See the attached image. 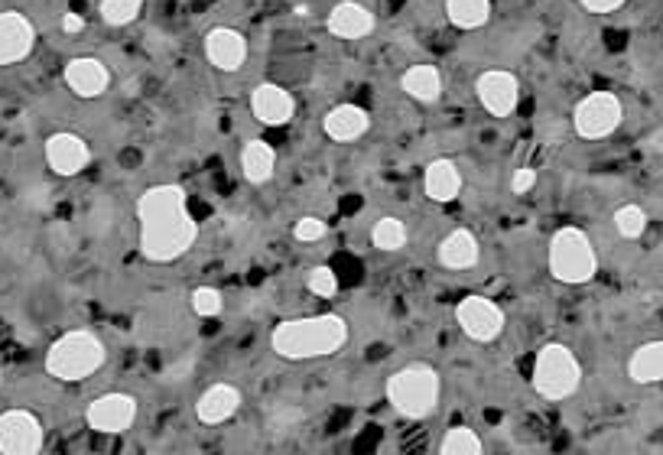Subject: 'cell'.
I'll return each instance as SVG.
<instances>
[{"label":"cell","mask_w":663,"mask_h":455,"mask_svg":"<svg viewBox=\"0 0 663 455\" xmlns=\"http://www.w3.org/2000/svg\"><path fill=\"white\" fill-rule=\"evenodd\" d=\"M140 218V251L153 264H169L195 244L199 225L186 208V189L176 182L153 186L137 202Z\"/></svg>","instance_id":"cell-1"},{"label":"cell","mask_w":663,"mask_h":455,"mask_svg":"<svg viewBox=\"0 0 663 455\" xmlns=\"http://www.w3.org/2000/svg\"><path fill=\"white\" fill-rule=\"evenodd\" d=\"M348 342V322L342 316H312V319H286L270 335V345L286 361L325 358L342 351Z\"/></svg>","instance_id":"cell-2"},{"label":"cell","mask_w":663,"mask_h":455,"mask_svg":"<svg viewBox=\"0 0 663 455\" xmlns=\"http://www.w3.org/2000/svg\"><path fill=\"white\" fill-rule=\"evenodd\" d=\"M387 400L407 420H426L439 403V374L429 364L416 361L387 377Z\"/></svg>","instance_id":"cell-3"},{"label":"cell","mask_w":663,"mask_h":455,"mask_svg":"<svg viewBox=\"0 0 663 455\" xmlns=\"http://www.w3.org/2000/svg\"><path fill=\"white\" fill-rule=\"evenodd\" d=\"M104 358H108V348H104L101 338L85 329H75L52 342L46 355V371L59 381H85L101 368Z\"/></svg>","instance_id":"cell-4"},{"label":"cell","mask_w":663,"mask_h":455,"mask_svg":"<svg viewBox=\"0 0 663 455\" xmlns=\"http://www.w3.org/2000/svg\"><path fill=\"white\" fill-rule=\"evenodd\" d=\"M598 270L595 247L582 228H559L550 241V273L559 283H589Z\"/></svg>","instance_id":"cell-5"},{"label":"cell","mask_w":663,"mask_h":455,"mask_svg":"<svg viewBox=\"0 0 663 455\" xmlns=\"http://www.w3.org/2000/svg\"><path fill=\"white\" fill-rule=\"evenodd\" d=\"M582 381V368L576 355L559 345V342H550L540 348L537 355V364H533V390L543 397V400H566L576 394V387Z\"/></svg>","instance_id":"cell-6"},{"label":"cell","mask_w":663,"mask_h":455,"mask_svg":"<svg viewBox=\"0 0 663 455\" xmlns=\"http://www.w3.org/2000/svg\"><path fill=\"white\" fill-rule=\"evenodd\" d=\"M624 117V108L618 95L611 91H592L589 98H582L576 104V114H572V127L582 140H605L618 130Z\"/></svg>","instance_id":"cell-7"},{"label":"cell","mask_w":663,"mask_h":455,"mask_svg":"<svg viewBox=\"0 0 663 455\" xmlns=\"http://www.w3.org/2000/svg\"><path fill=\"white\" fill-rule=\"evenodd\" d=\"M455 319H459L462 332L481 345L494 342L504 329V312L498 303H491L488 296H465L459 309H455Z\"/></svg>","instance_id":"cell-8"},{"label":"cell","mask_w":663,"mask_h":455,"mask_svg":"<svg viewBox=\"0 0 663 455\" xmlns=\"http://www.w3.org/2000/svg\"><path fill=\"white\" fill-rule=\"evenodd\" d=\"M43 449V423L30 410L0 413V452L4 455H36Z\"/></svg>","instance_id":"cell-9"},{"label":"cell","mask_w":663,"mask_h":455,"mask_svg":"<svg viewBox=\"0 0 663 455\" xmlns=\"http://www.w3.org/2000/svg\"><path fill=\"white\" fill-rule=\"evenodd\" d=\"M85 416L95 433H104V436L124 433V429H130L137 420V400L130 394H104L91 403Z\"/></svg>","instance_id":"cell-10"},{"label":"cell","mask_w":663,"mask_h":455,"mask_svg":"<svg viewBox=\"0 0 663 455\" xmlns=\"http://www.w3.org/2000/svg\"><path fill=\"white\" fill-rule=\"evenodd\" d=\"M475 91H478L481 108H485L488 114H494V117H507V114H514V108H517V98H520V85H517V78H514L511 72H501V69L478 75Z\"/></svg>","instance_id":"cell-11"},{"label":"cell","mask_w":663,"mask_h":455,"mask_svg":"<svg viewBox=\"0 0 663 455\" xmlns=\"http://www.w3.org/2000/svg\"><path fill=\"white\" fill-rule=\"evenodd\" d=\"M33 23L17 10L0 13V65H13L30 56L33 49Z\"/></svg>","instance_id":"cell-12"},{"label":"cell","mask_w":663,"mask_h":455,"mask_svg":"<svg viewBox=\"0 0 663 455\" xmlns=\"http://www.w3.org/2000/svg\"><path fill=\"white\" fill-rule=\"evenodd\" d=\"M88 160H91V150H88V143L82 137L65 134L62 130V134H52L46 140V163H49L52 173L75 176L88 166Z\"/></svg>","instance_id":"cell-13"},{"label":"cell","mask_w":663,"mask_h":455,"mask_svg":"<svg viewBox=\"0 0 663 455\" xmlns=\"http://www.w3.org/2000/svg\"><path fill=\"white\" fill-rule=\"evenodd\" d=\"M205 56L221 72H238L247 59V43L238 30L215 26V30H208V36H205Z\"/></svg>","instance_id":"cell-14"},{"label":"cell","mask_w":663,"mask_h":455,"mask_svg":"<svg viewBox=\"0 0 663 455\" xmlns=\"http://www.w3.org/2000/svg\"><path fill=\"white\" fill-rule=\"evenodd\" d=\"M251 111H254V117H257L260 124L280 127V124H286L293 117L296 101H293V95L286 88L273 85V82H264V85H257L251 91Z\"/></svg>","instance_id":"cell-15"},{"label":"cell","mask_w":663,"mask_h":455,"mask_svg":"<svg viewBox=\"0 0 663 455\" xmlns=\"http://www.w3.org/2000/svg\"><path fill=\"white\" fill-rule=\"evenodd\" d=\"M65 85H69L78 98H98L108 91L111 75L98 59L82 56V59H72L69 65H65Z\"/></svg>","instance_id":"cell-16"},{"label":"cell","mask_w":663,"mask_h":455,"mask_svg":"<svg viewBox=\"0 0 663 455\" xmlns=\"http://www.w3.org/2000/svg\"><path fill=\"white\" fill-rule=\"evenodd\" d=\"M241 407V390L234 384H212L205 390V394L199 397V403H195V416H199V423L205 426H218L225 423L228 416H234Z\"/></svg>","instance_id":"cell-17"},{"label":"cell","mask_w":663,"mask_h":455,"mask_svg":"<svg viewBox=\"0 0 663 455\" xmlns=\"http://www.w3.org/2000/svg\"><path fill=\"white\" fill-rule=\"evenodd\" d=\"M322 127L335 143H351V140L368 134L371 117L364 108H358V104H338V108H332L329 114H325Z\"/></svg>","instance_id":"cell-18"},{"label":"cell","mask_w":663,"mask_h":455,"mask_svg":"<svg viewBox=\"0 0 663 455\" xmlns=\"http://www.w3.org/2000/svg\"><path fill=\"white\" fill-rule=\"evenodd\" d=\"M325 26H329V33L338 36V39H364V36L374 33V13L358 7V4H351V0H345V4H338L329 13Z\"/></svg>","instance_id":"cell-19"},{"label":"cell","mask_w":663,"mask_h":455,"mask_svg":"<svg viewBox=\"0 0 663 455\" xmlns=\"http://www.w3.org/2000/svg\"><path fill=\"white\" fill-rule=\"evenodd\" d=\"M423 189L433 202H452L459 199L462 192V176H459V166L452 160H433L426 166V176H423Z\"/></svg>","instance_id":"cell-20"},{"label":"cell","mask_w":663,"mask_h":455,"mask_svg":"<svg viewBox=\"0 0 663 455\" xmlns=\"http://www.w3.org/2000/svg\"><path fill=\"white\" fill-rule=\"evenodd\" d=\"M439 264L446 270H472L478 264V241L472 231H452L446 241L439 244Z\"/></svg>","instance_id":"cell-21"},{"label":"cell","mask_w":663,"mask_h":455,"mask_svg":"<svg viewBox=\"0 0 663 455\" xmlns=\"http://www.w3.org/2000/svg\"><path fill=\"white\" fill-rule=\"evenodd\" d=\"M400 88L407 91L413 101L420 104H433L442 95V75L436 65H410L400 78Z\"/></svg>","instance_id":"cell-22"},{"label":"cell","mask_w":663,"mask_h":455,"mask_svg":"<svg viewBox=\"0 0 663 455\" xmlns=\"http://www.w3.org/2000/svg\"><path fill=\"white\" fill-rule=\"evenodd\" d=\"M241 169L247 182L260 186V182H267L273 176V169H277V153H273L267 140H247L241 150Z\"/></svg>","instance_id":"cell-23"},{"label":"cell","mask_w":663,"mask_h":455,"mask_svg":"<svg viewBox=\"0 0 663 455\" xmlns=\"http://www.w3.org/2000/svg\"><path fill=\"white\" fill-rule=\"evenodd\" d=\"M628 374L637 384H657L663 381V338L660 342H647L631 355Z\"/></svg>","instance_id":"cell-24"},{"label":"cell","mask_w":663,"mask_h":455,"mask_svg":"<svg viewBox=\"0 0 663 455\" xmlns=\"http://www.w3.org/2000/svg\"><path fill=\"white\" fill-rule=\"evenodd\" d=\"M446 17L459 30H478L491 17V0H446Z\"/></svg>","instance_id":"cell-25"},{"label":"cell","mask_w":663,"mask_h":455,"mask_svg":"<svg viewBox=\"0 0 663 455\" xmlns=\"http://www.w3.org/2000/svg\"><path fill=\"white\" fill-rule=\"evenodd\" d=\"M371 241L377 251H400L407 244V228H403L400 218H381L371 228Z\"/></svg>","instance_id":"cell-26"},{"label":"cell","mask_w":663,"mask_h":455,"mask_svg":"<svg viewBox=\"0 0 663 455\" xmlns=\"http://www.w3.org/2000/svg\"><path fill=\"white\" fill-rule=\"evenodd\" d=\"M442 455H478L481 452V439L475 429L468 426H452L446 436H442Z\"/></svg>","instance_id":"cell-27"},{"label":"cell","mask_w":663,"mask_h":455,"mask_svg":"<svg viewBox=\"0 0 663 455\" xmlns=\"http://www.w3.org/2000/svg\"><path fill=\"white\" fill-rule=\"evenodd\" d=\"M615 228L624 241H637L647 228V212L641 205H624L615 212Z\"/></svg>","instance_id":"cell-28"},{"label":"cell","mask_w":663,"mask_h":455,"mask_svg":"<svg viewBox=\"0 0 663 455\" xmlns=\"http://www.w3.org/2000/svg\"><path fill=\"white\" fill-rule=\"evenodd\" d=\"M143 0H101V20L108 26H127L140 17Z\"/></svg>","instance_id":"cell-29"},{"label":"cell","mask_w":663,"mask_h":455,"mask_svg":"<svg viewBox=\"0 0 663 455\" xmlns=\"http://www.w3.org/2000/svg\"><path fill=\"white\" fill-rule=\"evenodd\" d=\"M306 286H309V290L316 293L319 299H332V296L338 293V277H335L332 267H312Z\"/></svg>","instance_id":"cell-30"},{"label":"cell","mask_w":663,"mask_h":455,"mask_svg":"<svg viewBox=\"0 0 663 455\" xmlns=\"http://www.w3.org/2000/svg\"><path fill=\"white\" fill-rule=\"evenodd\" d=\"M221 303H225V299H221V293L212 290V286H199V290L192 293V309H195V316H202V319L218 316Z\"/></svg>","instance_id":"cell-31"},{"label":"cell","mask_w":663,"mask_h":455,"mask_svg":"<svg viewBox=\"0 0 663 455\" xmlns=\"http://www.w3.org/2000/svg\"><path fill=\"white\" fill-rule=\"evenodd\" d=\"M293 234H296V241L316 244V241L325 238V221H322V218H299L296 228H293Z\"/></svg>","instance_id":"cell-32"},{"label":"cell","mask_w":663,"mask_h":455,"mask_svg":"<svg viewBox=\"0 0 663 455\" xmlns=\"http://www.w3.org/2000/svg\"><path fill=\"white\" fill-rule=\"evenodd\" d=\"M533 186H537V169L524 166V169H517V173L511 176V192H514V195H524V192H530Z\"/></svg>","instance_id":"cell-33"},{"label":"cell","mask_w":663,"mask_h":455,"mask_svg":"<svg viewBox=\"0 0 663 455\" xmlns=\"http://www.w3.org/2000/svg\"><path fill=\"white\" fill-rule=\"evenodd\" d=\"M579 4L589 13H615L624 4V0H579Z\"/></svg>","instance_id":"cell-34"},{"label":"cell","mask_w":663,"mask_h":455,"mask_svg":"<svg viewBox=\"0 0 663 455\" xmlns=\"http://www.w3.org/2000/svg\"><path fill=\"white\" fill-rule=\"evenodd\" d=\"M62 30L69 33V36H78V33L85 30V17H82V13H65V17H62Z\"/></svg>","instance_id":"cell-35"},{"label":"cell","mask_w":663,"mask_h":455,"mask_svg":"<svg viewBox=\"0 0 663 455\" xmlns=\"http://www.w3.org/2000/svg\"><path fill=\"white\" fill-rule=\"evenodd\" d=\"M293 13H296V17H309V7H306V4H296Z\"/></svg>","instance_id":"cell-36"}]
</instances>
